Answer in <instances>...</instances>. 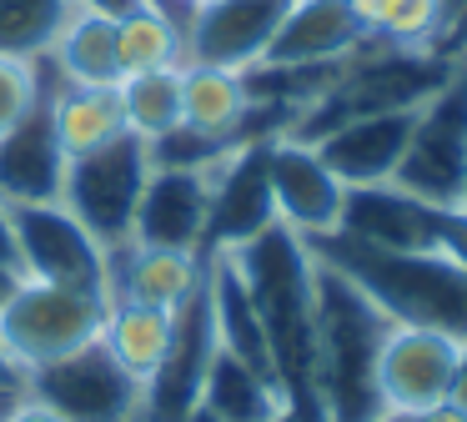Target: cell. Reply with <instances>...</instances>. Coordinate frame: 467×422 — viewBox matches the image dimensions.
I'll use <instances>...</instances> for the list:
<instances>
[{"mask_svg":"<svg viewBox=\"0 0 467 422\" xmlns=\"http://www.w3.org/2000/svg\"><path fill=\"white\" fill-rule=\"evenodd\" d=\"M432 237H437V251L452 257L457 267L467 271V206H437L432 211Z\"/></svg>","mask_w":467,"mask_h":422,"instance_id":"cell-31","label":"cell"},{"mask_svg":"<svg viewBox=\"0 0 467 422\" xmlns=\"http://www.w3.org/2000/svg\"><path fill=\"white\" fill-rule=\"evenodd\" d=\"M81 0H0V56L36 60L56 50Z\"/></svg>","mask_w":467,"mask_h":422,"instance_id":"cell-27","label":"cell"},{"mask_svg":"<svg viewBox=\"0 0 467 422\" xmlns=\"http://www.w3.org/2000/svg\"><path fill=\"white\" fill-rule=\"evenodd\" d=\"M66 86H121V56H116V16L81 5L71 26L56 40Z\"/></svg>","mask_w":467,"mask_h":422,"instance_id":"cell-23","label":"cell"},{"mask_svg":"<svg viewBox=\"0 0 467 422\" xmlns=\"http://www.w3.org/2000/svg\"><path fill=\"white\" fill-rule=\"evenodd\" d=\"M206 206H212V171L151 166L146 191H141V206H136L131 241H136V247L202 251Z\"/></svg>","mask_w":467,"mask_h":422,"instance_id":"cell-16","label":"cell"},{"mask_svg":"<svg viewBox=\"0 0 467 422\" xmlns=\"http://www.w3.org/2000/svg\"><path fill=\"white\" fill-rule=\"evenodd\" d=\"M256 317L266 332L272 372L282 387V407L292 422H327L317 387V257L292 227L272 221L252 241L232 251Z\"/></svg>","mask_w":467,"mask_h":422,"instance_id":"cell-1","label":"cell"},{"mask_svg":"<svg viewBox=\"0 0 467 422\" xmlns=\"http://www.w3.org/2000/svg\"><path fill=\"white\" fill-rule=\"evenodd\" d=\"M272 422H292V417H286V412H282V417H272Z\"/></svg>","mask_w":467,"mask_h":422,"instance_id":"cell-45","label":"cell"},{"mask_svg":"<svg viewBox=\"0 0 467 422\" xmlns=\"http://www.w3.org/2000/svg\"><path fill=\"white\" fill-rule=\"evenodd\" d=\"M66 166H71V156L56 136L51 96H36V106L0 136V201H11V206L61 201Z\"/></svg>","mask_w":467,"mask_h":422,"instance_id":"cell-15","label":"cell"},{"mask_svg":"<svg viewBox=\"0 0 467 422\" xmlns=\"http://www.w3.org/2000/svg\"><path fill=\"white\" fill-rule=\"evenodd\" d=\"M352 10H357V20L367 26V36H372V26L382 20V10H387V0H352Z\"/></svg>","mask_w":467,"mask_h":422,"instance_id":"cell-38","label":"cell"},{"mask_svg":"<svg viewBox=\"0 0 467 422\" xmlns=\"http://www.w3.org/2000/svg\"><path fill=\"white\" fill-rule=\"evenodd\" d=\"M457 347H462V337H452V332L392 322V332H387V342H382V362H377L382 407L417 417V412L447 402L452 397Z\"/></svg>","mask_w":467,"mask_h":422,"instance_id":"cell-12","label":"cell"},{"mask_svg":"<svg viewBox=\"0 0 467 422\" xmlns=\"http://www.w3.org/2000/svg\"><path fill=\"white\" fill-rule=\"evenodd\" d=\"M377 422H412V417H407V412H382Z\"/></svg>","mask_w":467,"mask_h":422,"instance_id":"cell-44","label":"cell"},{"mask_svg":"<svg viewBox=\"0 0 467 422\" xmlns=\"http://www.w3.org/2000/svg\"><path fill=\"white\" fill-rule=\"evenodd\" d=\"M216 352V322H212V297L206 281L196 297H186L171 311V342H166L156 372L141 382V422H186V412L202 407V387H206V367Z\"/></svg>","mask_w":467,"mask_h":422,"instance_id":"cell-11","label":"cell"},{"mask_svg":"<svg viewBox=\"0 0 467 422\" xmlns=\"http://www.w3.org/2000/svg\"><path fill=\"white\" fill-rule=\"evenodd\" d=\"M412 422H467V412L462 407H457V402L452 397H447V402H437V407H427V412H417V417Z\"/></svg>","mask_w":467,"mask_h":422,"instance_id":"cell-35","label":"cell"},{"mask_svg":"<svg viewBox=\"0 0 467 422\" xmlns=\"http://www.w3.org/2000/svg\"><path fill=\"white\" fill-rule=\"evenodd\" d=\"M146 5H156L161 16H171V20H186L196 10V0H146Z\"/></svg>","mask_w":467,"mask_h":422,"instance_id":"cell-40","label":"cell"},{"mask_svg":"<svg viewBox=\"0 0 467 422\" xmlns=\"http://www.w3.org/2000/svg\"><path fill=\"white\" fill-rule=\"evenodd\" d=\"M116 56H121V76L176 66L182 60V30L156 5H136L126 16H116Z\"/></svg>","mask_w":467,"mask_h":422,"instance_id":"cell-28","label":"cell"},{"mask_svg":"<svg viewBox=\"0 0 467 422\" xmlns=\"http://www.w3.org/2000/svg\"><path fill=\"white\" fill-rule=\"evenodd\" d=\"M106 311H111V297L26 277L16 287V297L5 301V311H0V347L11 352V362L21 372H36L46 362H56L66 352L101 337Z\"/></svg>","mask_w":467,"mask_h":422,"instance_id":"cell-7","label":"cell"},{"mask_svg":"<svg viewBox=\"0 0 467 422\" xmlns=\"http://www.w3.org/2000/svg\"><path fill=\"white\" fill-rule=\"evenodd\" d=\"M432 211L437 206L407 196L392 181H382V186H347L337 237H352L377 251H437Z\"/></svg>","mask_w":467,"mask_h":422,"instance_id":"cell-18","label":"cell"},{"mask_svg":"<svg viewBox=\"0 0 467 422\" xmlns=\"http://www.w3.org/2000/svg\"><path fill=\"white\" fill-rule=\"evenodd\" d=\"M457 60L437 56V50H397L382 40H367L357 56H347L342 76L292 121L286 136L296 141H317L332 126L357 116H377V111H402V106H422L447 76H452Z\"/></svg>","mask_w":467,"mask_h":422,"instance_id":"cell-4","label":"cell"},{"mask_svg":"<svg viewBox=\"0 0 467 422\" xmlns=\"http://www.w3.org/2000/svg\"><path fill=\"white\" fill-rule=\"evenodd\" d=\"M101 342L111 347V357L131 372L136 382H146L161 362L166 342H171V311L161 307H146L136 297H111V311H106V332Z\"/></svg>","mask_w":467,"mask_h":422,"instance_id":"cell-24","label":"cell"},{"mask_svg":"<svg viewBox=\"0 0 467 422\" xmlns=\"http://www.w3.org/2000/svg\"><path fill=\"white\" fill-rule=\"evenodd\" d=\"M387 332L392 317L352 277L317 261V387L327 422H377L387 412L377 387Z\"/></svg>","mask_w":467,"mask_h":422,"instance_id":"cell-2","label":"cell"},{"mask_svg":"<svg viewBox=\"0 0 467 422\" xmlns=\"http://www.w3.org/2000/svg\"><path fill=\"white\" fill-rule=\"evenodd\" d=\"M442 30V0H387L382 20L372 26V40L397 50H432Z\"/></svg>","mask_w":467,"mask_h":422,"instance_id":"cell-29","label":"cell"},{"mask_svg":"<svg viewBox=\"0 0 467 422\" xmlns=\"http://www.w3.org/2000/svg\"><path fill=\"white\" fill-rule=\"evenodd\" d=\"M452 402L467 412V337H462V347H457V372H452Z\"/></svg>","mask_w":467,"mask_h":422,"instance_id":"cell-36","label":"cell"},{"mask_svg":"<svg viewBox=\"0 0 467 422\" xmlns=\"http://www.w3.org/2000/svg\"><path fill=\"white\" fill-rule=\"evenodd\" d=\"M186 422H216V417L206 407H192V412H186Z\"/></svg>","mask_w":467,"mask_h":422,"instance_id":"cell-42","label":"cell"},{"mask_svg":"<svg viewBox=\"0 0 467 422\" xmlns=\"http://www.w3.org/2000/svg\"><path fill=\"white\" fill-rule=\"evenodd\" d=\"M286 5L292 0H196V10L186 16L182 60L222 70L256 66L272 46Z\"/></svg>","mask_w":467,"mask_h":422,"instance_id":"cell-13","label":"cell"},{"mask_svg":"<svg viewBox=\"0 0 467 422\" xmlns=\"http://www.w3.org/2000/svg\"><path fill=\"white\" fill-rule=\"evenodd\" d=\"M11 402H16V392H0V422H5V412H11Z\"/></svg>","mask_w":467,"mask_h":422,"instance_id":"cell-43","label":"cell"},{"mask_svg":"<svg viewBox=\"0 0 467 422\" xmlns=\"http://www.w3.org/2000/svg\"><path fill=\"white\" fill-rule=\"evenodd\" d=\"M26 382H31L36 402L56 407L71 422H131L141 407V382L111 357L101 337L26 372Z\"/></svg>","mask_w":467,"mask_h":422,"instance_id":"cell-9","label":"cell"},{"mask_svg":"<svg viewBox=\"0 0 467 422\" xmlns=\"http://www.w3.org/2000/svg\"><path fill=\"white\" fill-rule=\"evenodd\" d=\"M202 407L216 422H272L282 417V392L272 377H262L256 367H246L242 357H232L226 347L212 352L206 367V387H202Z\"/></svg>","mask_w":467,"mask_h":422,"instance_id":"cell-21","label":"cell"},{"mask_svg":"<svg viewBox=\"0 0 467 422\" xmlns=\"http://www.w3.org/2000/svg\"><path fill=\"white\" fill-rule=\"evenodd\" d=\"M272 141L276 136L242 141V146H232L212 166V206H206L202 257L236 251L242 241H252L256 231H266L276 221V201H272Z\"/></svg>","mask_w":467,"mask_h":422,"instance_id":"cell-10","label":"cell"},{"mask_svg":"<svg viewBox=\"0 0 467 422\" xmlns=\"http://www.w3.org/2000/svg\"><path fill=\"white\" fill-rule=\"evenodd\" d=\"M146 176H151V146L136 131H121L116 141L71 156L61 186V206L101 241L106 251L131 247L136 206H141Z\"/></svg>","mask_w":467,"mask_h":422,"instance_id":"cell-5","label":"cell"},{"mask_svg":"<svg viewBox=\"0 0 467 422\" xmlns=\"http://www.w3.org/2000/svg\"><path fill=\"white\" fill-rule=\"evenodd\" d=\"M81 5H91V10H106V16H126V10L146 5V0H81Z\"/></svg>","mask_w":467,"mask_h":422,"instance_id":"cell-41","label":"cell"},{"mask_svg":"<svg viewBox=\"0 0 467 422\" xmlns=\"http://www.w3.org/2000/svg\"><path fill=\"white\" fill-rule=\"evenodd\" d=\"M21 382H26V372L16 367V362H11V352L0 347V392H16V387H21Z\"/></svg>","mask_w":467,"mask_h":422,"instance_id":"cell-37","label":"cell"},{"mask_svg":"<svg viewBox=\"0 0 467 422\" xmlns=\"http://www.w3.org/2000/svg\"><path fill=\"white\" fill-rule=\"evenodd\" d=\"M116 96H121L126 131H136L141 141H156V136H166L171 126H182V66L121 76Z\"/></svg>","mask_w":467,"mask_h":422,"instance_id":"cell-26","label":"cell"},{"mask_svg":"<svg viewBox=\"0 0 467 422\" xmlns=\"http://www.w3.org/2000/svg\"><path fill=\"white\" fill-rule=\"evenodd\" d=\"M5 422H71V417H61L56 407H46V402L26 397V402H11V412H5Z\"/></svg>","mask_w":467,"mask_h":422,"instance_id":"cell-33","label":"cell"},{"mask_svg":"<svg viewBox=\"0 0 467 422\" xmlns=\"http://www.w3.org/2000/svg\"><path fill=\"white\" fill-rule=\"evenodd\" d=\"M21 267H0V311H5V301L16 297V287H21Z\"/></svg>","mask_w":467,"mask_h":422,"instance_id":"cell-39","label":"cell"},{"mask_svg":"<svg viewBox=\"0 0 467 422\" xmlns=\"http://www.w3.org/2000/svg\"><path fill=\"white\" fill-rule=\"evenodd\" d=\"M272 201H276V221L282 227H292L302 241H317L337 231L347 186L317 156L312 141L276 136L272 141Z\"/></svg>","mask_w":467,"mask_h":422,"instance_id":"cell-14","label":"cell"},{"mask_svg":"<svg viewBox=\"0 0 467 422\" xmlns=\"http://www.w3.org/2000/svg\"><path fill=\"white\" fill-rule=\"evenodd\" d=\"M317 261L352 277L377 307L402 327H432L467 337V271L442 251H377L352 237L306 241Z\"/></svg>","mask_w":467,"mask_h":422,"instance_id":"cell-3","label":"cell"},{"mask_svg":"<svg viewBox=\"0 0 467 422\" xmlns=\"http://www.w3.org/2000/svg\"><path fill=\"white\" fill-rule=\"evenodd\" d=\"M11 221H16L21 277L111 297V251H106L61 201H26V206H11Z\"/></svg>","mask_w":467,"mask_h":422,"instance_id":"cell-8","label":"cell"},{"mask_svg":"<svg viewBox=\"0 0 467 422\" xmlns=\"http://www.w3.org/2000/svg\"><path fill=\"white\" fill-rule=\"evenodd\" d=\"M36 96H41V80H36L31 60L0 56V136L36 106Z\"/></svg>","mask_w":467,"mask_h":422,"instance_id":"cell-30","label":"cell"},{"mask_svg":"<svg viewBox=\"0 0 467 422\" xmlns=\"http://www.w3.org/2000/svg\"><path fill=\"white\" fill-rule=\"evenodd\" d=\"M392 186L427 206H467V66L457 60L452 76L417 106L407 151L392 171Z\"/></svg>","mask_w":467,"mask_h":422,"instance_id":"cell-6","label":"cell"},{"mask_svg":"<svg viewBox=\"0 0 467 422\" xmlns=\"http://www.w3.org/2000/svg\"><path fill=\"white\" fill-rule=\"evenodd\" d=\"M252 96H246L242 70H222V66H182V126L222 136L232 146H242V126Z\"/></svg>","mask_w":467,"mask_h":422,"instance_id":"cell-20","label":"cell"},{"mask_svg":"<svg viewBox=\"0 0 467 422\" xmlns=\"http://www.w3.org/2000/svg\"><path fill=\"white\" fill-rule=\"evenodd\" d=\"M206 281L202 251H171V247H136L121 277V297H136L146 307L176 311L186 297H196Z\"/></svg>","mask_w":467,"mask_h":422,"instance_id":"cell-22","label":"cell"},{"mask_svg":"<svg viewBox=\"0 0 467 422\" xmlns=\"http://www.w3.org/2000/svg\"><path fill=\"white\" fill-rule=\"evenodd\" d=\"M51 111H56V136H61L66 156H86V151L106 146L126 131L116 86H66L61 96H51Z\"/></svg>","mask_w":467,"mask_h":422,"instance_id":"cell-25","label":"cell"},{"mask_svg":"<svg viewBox=\"0 0 467 422\" xmlns=\"http://www.w3.org/2000/svg\"><path fill=\"white\" fill-rule=\"evenodd\" d=\"M437 56H467V0H442V30H437Z\"/></svg>","mask_w":467,"mask_h":422,"instance_id":"cell-32","label":"cell"},{"mask_svg":"<svg viewBox=\"0 0 467 422\" xmlns=\"http://www.w3.org/2000/svg\"><path fill=\"white\" fill-rule=\"evenodd\" d=\"M0 267H21V257H16V221H11V201H0Z\"/></svg>","mask_w":467,"mask_h":422,"instance_id":"cell-34","label":"cell"},{"mask_svg":"<svg viewBox=\"0 0 467 422\" xmlns=\"http://www.w3.org/2000/svg\"><path fill=\"white\" fill-rule=\"evenodd\" d=\"M412 121H417V106L377 111V116H357V121L332 126L327 136H317L312 146H317V156L332 166V176L342 181V186H382V181H392L397 161H402Z\"/></svg>","mask_w":467,"mask_h":422,"instance_id":"cell-17","label":"cell"},{"mask_svg":"<svg viewBox=\"0 0 467 422\" xmlns=\"http://www.w3.org/2000/svg\"><path fill=\"white\" fill-rule=\"evenodd\" d=\"M367 40L372 36L357 20L352 0H292L262 60H272V66H322V60L357 56Z\"/></svg>","mask_w":467,"mask_h":422,"instance_id":"cell-19","label":"cell"}]
</instances>
